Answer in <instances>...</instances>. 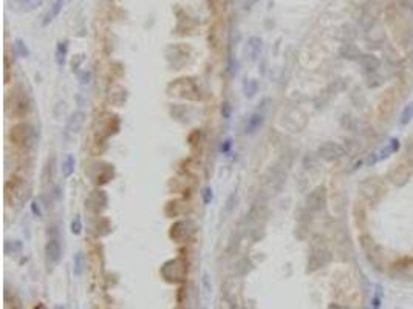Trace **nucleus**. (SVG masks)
I'll return each mask as SVG.
<instances>
[{
	"label": "nucleus",
	"instance_id": "f257e3e1",
	"mask_svg": "<svg viewBox=\"0 0 413 309\" xmlns=\"http://www.w3.org/2000/svg\"><path fill=\"white\" fill-rule=\"evenodd\" d=\"M360 241V248L364 249L365 252V257H367V260L370 261V264L373 267H378L381 269L385 263V255H384V251L382 248L379 246V244L371 238V235H360L359 238Z\"/></svg>",
	"mask_w": 413,
	"mask_h": 309
},
{
	"label": "nucleus",
	"instance_id": "f03ea898",
	"mask_svg": "<svg viewBox=\"0 0 413 309\" xmlns=\"http://www.w3.org/2000/svg\"><path fill=\"white\" fill-rule=\"evenodd\" d=\"M360 193H362L364 198L368 203L378 204L385 197L387 186L379 178H367L365 181L360 184Z\"/></svg>",
	"mask_w": 413,
	"mask_h": 309
},
{
	"label": "nucleus",
	"instance_id": "7ed1b4c3",
	"mask_svg": "<svg viewBox=\"0 0 413 309\" xmlns=\"http://www.w3.org/2000/svg\"><path fill=\"white\" fill-rule=\"evenodd\" d=\"M412 178V167L406 165V164H398L395 165V169L389 173V179L390 183L398 186V187H403L406 186Z\"/></svg>",
	"mask_w": 413,
	"mask_h": 309
},
{
	"label": "nucleus",
	"instance_id": "20e7f679",
	"mask_svg": "<svg viewBox=\"0 0 413 309\" xmlns=\"http://www.w3.org/2000/svg\"><path fill=\"white\" fill-rule=\"evenodd\" d=\"M331 261V254L330 251L324 249V248H319L314 249L309 255V260H308V269L309 270H317L320 267L327 266Z\"/></svg>",
	"mask_w": 413,
	"mask_h": 309
},
{
	"label": "nucleus",
	"instance_id": "39448f33",
	"mask_svg": "<svg viewBox=\"0 0 413 309\" xmlns=\"http://www.w3.org/2000/svg\"><path fill=\"white\" fill-rule=\"evenodd\" d=\"M319 153L325 161H336L345 154V149L338 143H324L319 149Z\"/></svg>",
	"mask_w": 413,
	"mask_h": 309
},
{
	"label": "nucleus",
	"instance_id": "423d86ee",
	"mask_svg": "<svg viewBox=\"0 0 413 309\" xmlns=\"http://www.w3.org/2000/svg\"><path fill=\"white\" fill-rule=\"evenodd\" d=\"M60 255H62V249H60V244L58 240H50L45 246V257H47V263L50 266H55L58 264V261L60 260Z\"/></svg>",
	"mask_w": 413,
	"mask_h": 309
},
{
	"label": "nucleus",
	"instance_id": "0eeeda50",
	"mask_svg": "<svg viewBox=\"0 0 413 309\" xmlns=\"http://www.w3.org/2000/svg\"><path fill=\"white\" fill-rule=\"evenodd\" d=\"M306 204L311 210H320L325 206V189L317 187L316 190H313L311 193H309Z\"/></svg>",
	"mask_w": 413,
	"mask_h": 309
},
{
	"label": "nucleus",
	"instance_id": "6e6552de",
	"mask_svg": "<svg viewBox=\"0 0 413 309\" xmlns=\"http://www.w3.org/2000/svg\"><path fill=\"white\" fill-rule=\"evenodd\" d=\"M367 41L370 42V45H381L385 42V31L381 27L379 23H373L368 33H367Z\"/></svg>",
	"mask_w": 413,
	"mask_h": 309
},
{
	"label": "nucleus",
	"instance_id": "1a4fd4ad",
	"mask_svg": "<svg viewBox=\"0 0 413 309\" xmlns=\"http://www.w3.org/2000/svg\"><path fill=\"white\" fill-rule=\"evenodd\" d=\"M396 102H398V98L393 95V90H389V92L385 93L384 96V101L381 102V113L384 116V119L387 118L389 119V116L393 113L395 110V105H396Z\"/></svg>",
	"mask_w": 413,
	"mask_h": 309
},
{
	"label": "nucleus",
	"instance_id": "9d476101",
	"mask_svg": "<svg viewBox=\"0 0 413 309\" xmlns=\"http://www.w3.org/2000/svg\"><path fill=\"white\" fill-rule=\"evenodd\" d=\"M359 62H360V65H362V68L368 74L378 73V70L381 67V60L375 54H362V56H360V59H359Z\"/></svg>",
	"mask_w": 413,
	"mask_h": 309
},
{
	"label": "nucleus",
	"instance_id": "9b49d317",
	"mask_svg": "<svg viewBox=\"0 0 413 309\" xmlns=\"http://www.w3.org/2000/svg\"><path fill=\"white\" fill-rule=\"evenodd\" d=\"M399 150V141L396 139V138H392L389 143H387L379 152H378V158H379V161H382V159H385V158H389V156H392L393 153H396Z\"/></svg>",
	"mask_w": 413,
	"mask_h": 309
},
{
	"label": "nucleus",
	"instance_id": "f8f14e48",
	"mask_svg": "<svg viewBox=\"0 0 413 309\" xmlns=\"http://www.w3.org/2000/svg\"><path fill=\"white\" fill-rule=\"evenodd\" d=\"M84 121H85V114L82 111H76L71 114V118L68 121V125H67V130L71 132V133H77L82 128L84 125Z\"/></svg>",
	"mask_w": 413,
	"mask_h": 309
},
{
	"label": "nucleus",
	"instance_id": "ddd939ff",
	"mask_svg": "<svg viewBox=\"0 0 413 309\" xmlns=\"http://www.w3.org/2000/svg\"><path fill=\"white\" fill-rule=\"evenodd\" d=\"M63 2H65V0H55V3L50 6V11L45 14V19H44V22H42L44 27L50 25L51 22H53V20L59 16V12L62 11V6H63Z\"/></svg>",
	"mask_w": 413,
	"mask_h": 309
},
{
	"label": "nucleus",
	"instance_id": "4468645a",
	"mask_svg": "<svg viewBox=\"0 0 413 309\" xmlns=\"http://www.w3.org/2000/svg\"><path fill=\"white\" fill-rule=\"evenodd\" d=\"M74 167H76V158H74V154L68 153L65 159L62 161V175L63 178H70L73 173H74Z\"/></svg>",
	"mask_w": 413,
	"mask_h": 309
},
{
	"label": "nucleus",
	"instance_id": "2eb2a0df",
	"mask_svg": "<svg viewBox=\"0 0 413 309\" xmlns=\"http://www.w3.org/2000/svg\"><path fill=\"white\" fill-rule=\"evenodd\" d=\"M67 50H68V44L67 42H59L56 47V63L59 67H63L67 59Z\"/></svg>",
	"mask_w": 413,
	"mask_h": 309
},
{
	"label": "nucleus",
	"instance_id": "dca6fc26",
	"mask_svg": "<svg viewBox=\"0 0 413 309\" xmlns=\"http://www.w3.org/2000/svg\"><path fill=\"white\" fill-rule=\"evenodd\" d=\"M262 121H263V116L262 114H252L251 118L248 119V124H246V133H254L257 128H259L262 125Z\"/></svg>",
	"mask_w": 413,
	"mask_h": 309
},
{
	"label": "nucleus",
	"instance_id": "f3484780",
	"mask_svg": "<svg viewBox=\"0 0 413 309\" xmlns=\"http://www.w3.org/2000/svg\"><path fill=\"white\" fill-rule=\"evenodd\" d=\"M412 119H413V102H412V104H409V105H406V108L403 110L401 116H399V124L407 125Z\"/></svg>",
	"mask_w": 413,
	"mask_h": 309
},
{
	"label": "nucleus",
	"instance_id": "a211bd4d",
	"mask_svg": "<svg viewBox=\"0 0 413 309\" xmlns=\"http://www.w3.org/2000/svg\"><path fill=\"white\" fill-rule=\"evenodd\" d=\"M82 255H81V252H77L76 255H74V275L76 277H81V274H82Z\"/></svg>",
	"mask_w": 413,
	"mask_h": 309
},
{
	"label": "nucleus",
	"instance_id": "6ab92c4d",
	"mask_svg": "<svg viewBox=\"0 0 413 309\" xmlns=\"http://www.w3.org/2000/svg\"><path fill=\"white\" fill-rule=\"evenodd\" d=\"M81 230H82L81 218H79V216H76L74 220L71 221V232H73L74 235H79V234H81Z\"/></svg>",
	"mask_w": 413,
	"mask_h": 309
},
{
	"label": "nucleus",
	"instance_id": "aec40b11",
	"mask_svg": "<svg viewBox=\"0 0 413 309\" xmlns=\"http://www.w3.org/2000/svg\"><path fill=\"white\" fill-rule=\"evenodd\" d=\"M14 47L17 48V51H19L20 56H27V54H28V50H27V47H25V44L20 41V39H17L16 44H14Z\"/></svg>",
	"mask_w": 413,
	"mask_h": 309
},
{
	"label": "nucleus",
	"instance_id": "412c9836",
	"mask_svg": "<svg viewBox=\"0 0 413 309\" xmlns=\"http://www.w3.org/2000/svg\"><path fill=\"white\" fill-rule=\"evenodd\" d=\"M371 309H381V292H376L371 299Z\"/></svg>",
	"mask_w": 413,
	"mask_h": 309
},
{
	"label": "nucleus",
	"instance_id": "4be33fe9",
	"mask_svg": "<svg viewBox=\"0 0 413 309\" xmlns=\"http://www.w3.org/2000/svg\"><path fill=\"white\" fill-rule=\"evenodd\" d=\"M406 156H407V161H409L410 167H413V144H410V146L407 147Z\"/></svg>",
	"mask_w": 413,
	"mask_h": 309
},
{
	"label": "nucleus",
	"instance_id": "5701e85b",
	"mask_svg": "<svg viewBox=\"0 0 413 309\" xmlns=\"http://www.w3.org/2000/svg\"><path fill=\"white\" fill-rule=\"evenodd\" d=\"M212 200V190L211 189H206L204 190V203H209Z\"/></svg>",
	"mask_w": 413,
	"mask_h": 309
},
{
	"label": "nucleus",
	"instance_id": "b1692460",
	"mask_svg": "<svg viewBox=\"0 0 413 309\" xmlns=\"http://www.w3.org/2000/svg\"><path fill=\"white\" fill-rule=\"evenodd\" d=\"M328 309H348L347 306H344V305H338V303H333V305H330V308Z\"/></svg>",
	"mask_w": 413,
	"mask_h": 309
},
{
	"label": "nucleus",
	"instance_id": "393cba45",
	"mask_svg": "<svg viewBox=\"0 0 413 309\" xmlns=\"http://www.w3.org/2000/svg\"><path fill=\"white\" fill-rule=\"evenodd\" d=\"M34 309H47V308H45V305H42V303H39V305H37V306H36Z\"/></svg>",
	"mask_w": 413,
	"mask_h": 309
}]
</instances>
